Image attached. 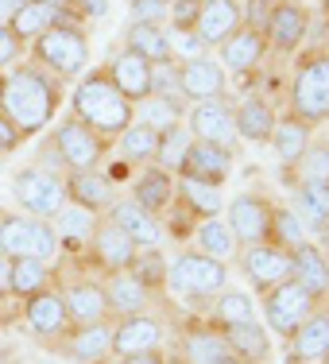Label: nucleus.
Segmentation results:
<instances>
[{
	"label": "nucleus",
	"instance_id": "72a5a7b5",
	"mask_svg": "<svg viewBox=\"0 0 329 364\" xmlns=\"http://www.w3.org/2000/svg\"><path fill=\"white\" fill-rule=\"evenodd\" d=\"M267 144H275V159H279L283 167L294 171V163L306 155V147L314 144V136H310V124H306V120L283 117V120H275V132H271V140H267Z\"/></svg>",
	"mask_w": 329,
	"mask_h": 364
},
{
	"label": "nucleus",
	"instance_id": "7c9ffc66",
	"mask_svg": "<svg viewBox=\"0 0 329 364\" xmlns=\"http://www.w3.org/2000/svg\"><path fill=\"white\" fill-rule=\"evenodd\" d=\"M66 349L77 364H97L112 357V326L93 322V326H74V333H66Z\"/></svg>",
	"mask_w": 329,
	"mask_h": 364
},
{
	"label": "nucleus",
	"instance_id": "7ed1b4c3",
	"mask_svg": "<svg viewBox=\"0 0 329 364\" xmlns=\"http://www.w3.org/2000/svg\"><path fill=\"white\" fill-rule=\"evenodd\" d=\"M31 55H36V66L47 70L50 77H77L90 63V39L85 31L70 20H58L43 31L39 39H31Z\"/></svg>",
	"mask_w": 329,
	"mask_h": 364
},
{
	"label": "nucleus",
	"instance_id": "79ce46f5",
	"mask_svg": "<svg viewBox=\"0 0 329 364\" xmlns=\"http://www.w3.org/2000/svg\"><path fill=\"white\" fill-rule=\"evenodd\" d=\"M194 245H198V252H205V256H213V259H229L232 252H237V237L229 232V225H225L221 218L198 221Z\"/></svg>",
	"mask_w": 329,
	"mask_h": 364
},
{
	"label": "nucleus",
	"instance_id": "6e6552de",
	"mask_svg": "<svg viewBox=\"0 0 329 364\" xmlns=\"http://www.w3.org/2000/svg\"><path fill=\"white\" fill-rule=\"evenodd\" d=\"M271 210L264 194H237L225 205V225L237 237V245H267V232H271Z\"/></svg>",
	"mask_w": 329,
	"mask_h": 364
},
{
	"label": "nucleus",
	"instance_id": "e433bc0d",
	"mask_svg": "<svg viewBox=\"0 0 329 364\" xmlns=\"http://www.w3.org/2000/svg\"><path fill=\"white\" fill-rule=\"evenodd\" d=\"M229 357L232 353H229V345H225L221 329H213V326L186 329V337H183V360L186 364H221Z\"/></svg>",
	"mask_w": 329,
	"mask_h": 364
},
{
	"label": "nucleus",
	"instance_id": "69168bd1",
	"mask_svg": "<svg viewBox=\"0 0 329 364\" xmlns=\"http://www.w3.org/2000/svg\"><path fill=\"white\" fill-rule=\"evenodd\" d=\"M167 4H171V0H167Z\"/></svg>",
	"mask_w": 329,
	"mask_h": 364
},
{
	"label": "nucleus",
	"instance_id": "680f3d73",
	"mask_svg": "<svg viewBox=\"0 0 329 364\" xmlns=\"http://www.w3.org/2000/svg\"><path fill=\"white\" fill-rule=\"evenodd\" d=\"M12 20V4H8V0H0V23H8Z\"/></svg>",
	"mask_w": 329,
	"mask_h": 364
},
{
	"label": "nucleus",
	"instance_id": "c756f323",
	"mask_svg": "<svg viewBox=\"0 0 329 364\" xmlns=\"http://www.w3.org/2000/svg\"><path fill=\"white\" fill-rule=\"evenodd\" d=\"M66 202L85 205V210H109L117 198H112V182L101 171H70L66 178Z\"/></svg>",
	"mask_w": 329,
	"mask_h": 364
},
{
	"label": "nucleus",
	"instance_id": "e2e57ef3",
	"mask_svg": "<svg viewBox=\"0 0 329 364\" xmlns=\"http://www.w3.org/2000/svg\"><path fill=\"white\" fill-rule=\"evenodd\" d=\"M221 364H244V360H237V357H229V360H221Z\"/></svg>",
	"mask_w": 329,
	"mask_h": 364
},
{
	"label": "nucleus",
	"instance_id": "473e14b6",
	"mask_svg": "<svg viewBox=\"0 0 329 364\" xmlns=\"http://www.w3.org/2000/svg\"><path fill=\"white\" fill-rule=\"evenodd\" d=\"M63 20V8L55 4V0H28L23 8H16L12 20H8V28H12V36L20 43L28 39H39L43 31L50 28V23Z\"/></svg>",
	"mask_w": 329,
	"mask_h": 364
},
{
	"label": "nucleus",
	"instance_id": "412c9836",
	"mask_svg": "<svg viewBox=\"0 0 329 364\" xmlns=\"http://www.w3.org/2000/svg\"><path fill=\"white\" fill-rule=\"evenodd\" d=\"M105 74H109V82L117 85L120 97L132 101V105L151 93V63L140 55H132V50H120V55L105 66Z\"/></svg>",
	"mask_w": 329,
	"mask_h": 364
},
{
	"label": "nucleus",
	"instance_id": "37998d69",
	"mask_svg": "<svg viewBox=\"0 0 329 364\" xmlns=\"http://www.w3.org/2000/svg\"><path fill=\"white\" fill-rule=\"evenodd\" d=\"M213 318H217V326L252 322V318H256L252 294H244V291H229V287H225V291L217 294V302H213Z\"/></svg>",
	"mask_w": 329,
	"mask_h": 364
},
{
	"label": "nucleus",
	"instance_id": "bb28decb",
	"mask_svg": "<svg viewBox=\"0 0 329 364\" xmlns=\"http://www.w3.org/2000/svg\"><path fill=\"white\" fill-rule=\"evenodd\" d=\"M291 341V360L294 364H314L329 357V314L325 310H314L294 333L287 337Z\"/></svg>",
	"mask_w": 329,
	"mask_h": 364
},
{
	"label": "nucleus",
	"instance_id": "aec40b11",
	"mask_svg": "<svg viewBox=\"0 0 329 364\" xmlns=\"http://www.w3.org/2000/svg\"><path fill=\"white\" fill-rule=\"evenodd\" d=\"M66 302L70 326H93V322H109V299L101 291L97 279H74L66 291H58Z\"/></svg>",
	"mask_w": 329,
	"mask_h": 364
},
{
	"label": "nucleus",
	"instance_id": "58836bf2",
	"mask_svg": "<svg viewBox=\"0 0 329 364\" xmlns=\"http://www.w3.org/2000/svg\"><path fill=\"white\" fill-rule=\"evenodd\" d=\"M124 50L147 58V63H163V58H171L167 28H163V23H132V28L124 31Z\"/></svg>",
	"mask_w": 329,
	"mask_h": 364
},
{
	"label": "nucleus",
	"instance_id": "2eb2a0df",
	"mask_svg": "<svg viewBox=\"0 0 329 364\" xmlns=\"http://www.w3.org/2000/svg\"><path fill=\"white\" fill-rule=\"evenodd\" d=\"M163 345V322L144 314H128L112 322V357H132V353H151Z\"/></svg>",
	"mask_w": 329,
	"mask_h": 364
},
{
	"label": "nucleus",
	"instance_id": "5701e85b",
	"mask_svg": "<svg viewBox=\"0 0 329 364\" xmlns=\"http://www.w3.org/2000/svg\"><path fill=\"white\" fill-rule=\"evenodd\" d=\"M109 221L117 225L120 232H124L128 240H132L136 248H159V221H155V213L140 210V205L132 202V198H120V202L109 205Z\"/></svg>",
	"mask_w": 329,
	"mask_h": 364
},
{
	"label": "nucleus",
	"instance_id": "4c0bfd02",
	"mask_svg": "<svg viewBox=\"0 0 329 364\" xmlns=\"http://www.w3.org/2000/svg\"><path fill=\"white\" fill-rule=\"evenodd\" d=\"M175 198L178 205H186L194 218H217L225 210L221 202V186H205V182H194V178H175Z\"/></svg>",
	"mask_w": 329,
	"mask_h": 364
},
{
	"label": "nucleus",
	"instance_id": "423d86ee",
	"mask_svg": "<svg viewBox=\"0 0 329 364\" xmlns=\"http://www.w3.org/2000/svg\"><path fill=\"white\" fill-rule=\"evenodd\" d=\"M291 109L306 124L329 120V55H314L298 63L291 82Z\"/></svg>",
	"mask_w": 329,
	"mask_h": 364
},
{
	"label": "nucleus",
	"instance_id": "052dcab7",
	"mask_svg": "<svg viewBox=\"0 0 329 364\" xmlns=\"http://www.w3.org/2000/svg\"><path fill=\"white\" fill-rule=\"evenodd\" d=\"M318 240H322V245H318V248H322V252L329 256V221L322 225V229H318Z\"/></svg>",
	"mask_w": 329,
	"mask_h": 364
},
{
	"label": "nucleus",
	"instance_id": "c9c22d12",
	"mask_svg": "<svg viewBox=\"0 0 329 364\" xmlns=\"http://www.w3.org/2000/svg\"><path fill=\"white\" fill-rule=\"evenodd\" d=\"M232 120H237V136L252 144H267L275 132V109L259 97H244L237 109H232Z\"/></svg>",
	"mask_w": 329,
	"mask_h": 364
},
{
	"label": "nucleus",
	"instance_id": "ea45409f",
	"mask_svg": "<svg viewBox=\"0 0 329 364\" xmlns=\"http://www.w3.org/2000/svg\"><path fill=\"white\" fill-rule=\"evenodd\" d=\"M159 136L163 132H155V128L132 120V124L117 136L120 159H124V163H155V155H159Z\"/></svg>",
	"mask_w": 329,
	"mask_h": 364
},
{
	"label": "nucleus",
	"instance_id": "c85d7f7f",
	"mask_svg": "<svg viewBox=\"0 0 329 364\" xmlns=\"http://www.w3.org/2000/svg\"><path fill=\"white\" fill-rule=\"evenodd\" d=\"M55 237H58V245L66 248V252H77V248H90V240H93V229H97V213L93 210H85V205H74V202H66L63 210H58V218H55Z\"/></svg>",
	"mask_w": 329,
	"mask_h": 364
},
{
	"label": "nucleus",
	"instance_id": "a18cd8bd",
	"mask_svg": "<svg viewBox=\"0 0 329 364\" xmlns=\"http://www.w3.org/2000/svg\"><path fill=\"white\" fill-rule=\"evenodd\" d=\"M267 245H279V248H298L306 245V229L298 225L294 210H271V232H267Z\"/></svg>",
	"mask_w": 329,
	"mask_h": 364
},
{
	"label": "nucleus",
	"instance_id": "2f4dec72",
	"mask_svg": "<svg viewBox=\"0 0 329 364\" xmlns=\"http://www.w3.org/2000/svg\"><path fill=\"white\" fill-rule=\"evenodd\" d=\"M183 117H186V101L178 93H147L144 101H136V120L155 128V132L183 124Z\"/></svg>",
	"mask_w": 329,
	"mask_h": 364
},
{
	"label": "nucleus",
	"instance_id": "c03bdc74",
	"mask_svg": "<svg viewBox=\"0 0 329 364\" xmlns=\"http://www.w3.org/2000/svg\"><path fill=\"white\" fill-rule=\"evenodd\" d=\"M167 267H171V264L163 259L159 248H140L128 272H132L147 291H159V287H167Z\"/></svg>",
	"mask_w": 329,
	"mask_h": 364
},
{
	"label": "nucleus",
	"instance_id": "de8ad7c7",
	"mask_svg": "<svg viewBox=\"0 0 329 364\" xmlns=\"http://www.w3.org/2000/svg\"><path fill=\"white\" fill-rule=\"evenodd\" d=\"M186 147H190V132H186V128H183V124L167 128V132L159 136V155H155V167L178 171V163H183Z\"/></svg>",
	"mask_w": 329,
	"mask_h": 364
},
{
	"label": "nucleus",
	"instance_id": "864d4df0",
	"mask_svg": "<svg viewBox=\"0 0 329 364\" xmlns=\"http://www.w3.org/2000/svg\"><path fill=\"white\" fill-rule=\"evenodd\" d=\"M20 47H23V43L12 36V28H8V23H0V70H4V66H12L16 58H20Z\"/></svg>",
	"mask_w": 329,
	"mask_h": 364
},
{
	"label": "nucleus",
	"instance_id": "6ab92c4d",
	"mask_svg": "<svg viewBox=\"0 0 329 364\" xmlns=\"http://www.w3.org/2000/svg\"><path fill=\"white\" fill-rule=\"evenodd\" d=\"M221 70H232V74H252L259 63H264V55H267V39H264V31H256V28H237L229 39L221 43Z\"/></svg>",
	"mask_w": 329,
	"mask_h": 364
},
{
	"label": "nucleus",
	"instance_id": "49530a36",
	"mask_svg": "<svg viewBox=\"0 0 329 364\" xmlns=\"http://www.w3.org/2000/svg\"><path fill=\"white\" fill-rule=\"evenodd\" d=\"M294 178L298 182H329V140H318L306 147V155L294 163Z\"/></svg>",
	"mask_w": 329,
	"mask_h": 364
},
{
	"label": "nucleus",
	"instance_id": "a878e982",
	"mask_svg": "<svg viewBox=\"0 0 329 364\" xmlns=\"http://www.w3.org/2000/svg\"><path fill=\"white\" fill-rule=\"evenodd\" d=\"M101 291H105V299H109V314H117V318L144 314L147 302H151V291H147L132 272H109L105 283H101Z\"/></svg>",
	"mask_w": 329,
	"mask_h": 364
},
{
	"label": "nucleus",
	"instance_id": "f257e3e1",
	"mask_svg": "<svg viewBox=\"0 0 329 364\" xmlns=\"http://www.w3.org/2000/svg\"><path fill=\"white\" fill-rule=\"evenodd\" d=\"M58 109V77L39 66H16L0 82V112L20 128V136H36L50 124Z\"/></svg>",
	"mask_w": 329,
	"mask_h": 364
},
{
	"label": "nucleus",
	"instance_id": "a19ab883",
	"mask_svg": "<svg viewBox=\"0 0 329 364\" xmlns=\"http://www.w3.org/2000/svg\"><path fill=\"white\" fill-rule=\"evenodd\" d=\"M50 283V267L43 259H12V272H8V294H20V299H31V294L47 291Z\"/></svg>",
	"mask_w": 329,
	"mask_h": 364
},
{
	"label": "nucleus",
	"instance_id": "603ef678",
	"mask_svg": "<svg viewBox=\"0 0 329 364\" xmlns=\"http://www.w3.org/2000/svg\"><path fill=\"white\" fill-rule=\"evenodd\" d=\"M132 8V23H163L167 20V0H128Z\"/></svg>",
	"mask_w": 329,
	"mask_h": 364
},
{
	"label": "nucleus",
	"instance_id": "39448f33",
	"mask_svg": "<svg viewBox=\"0 0 329 364\" xmlns=\"http://www.w3.org/2000/svg\"><path fill=\"white\" fill-rule=\"evenodd\" d=\"M0 252L8 259H43L47 264L50 256L58 252V237L55 225L28 218V213H0Z\"/></svg>",
	"mask_w": 329,
	"mask_h": 364
},
{
	"label": "nucleus",
	"instance_id": "6e6d98bb",
	"mask_svg": "<svg viewBox=\"0 0 329 364\" xmlns=\"http://www.w3.org/2000/svg\"><path fill=\"white\" fill-rule=\"evenodd\" d=\"M271 4H275V0H248V8H244V12H248V28H256V31H264V23H267V16H271Z\"/></svg>",
	"mask_w": 329,
	"mask_h": 364
},
{
	"label": "nucleus",
	"instance_id": "5fc2aeb1",
	"mask_svg": "<svg viewBox=\"0 0 329 364\" xmlns=\"http://www.w3.org/2000/svg\"><path fill=\"white\" fill-rule=\"evenodd\" d=\"M20 140H23L20 128H16L12 120H8L4 112H0V159H4V155H12L16 147H20Z\"/></svg>",
	"mask_w": 329,
	"mask_h": 364
},
{
	"label": "nucleus",
	"instance_id": "dca6fc26",
	"mask_svg": "<svg viewBox=\"0 0 329 364\" xmlns=\"http://www.w3.org/2000/svg\"><path fill=\"white\" fill-rule=\"evenodd\" d=\"M310 31V12L298 4V0H275L271 16L264 23V39L271 43L275 50H294Z\"/></svg>",
	"mask_w": 329,
	"mask_h": 364
},
{
	"label": "nucleus",
	"instance_id": "b1692460",
	"mask_svg": "<svg viewBox=\"0 0 329 364\" xmlns=\"http://www.w3.org/2000/svg\"><path fill=\"white\" fill-rule=\"evenodd\" d=\"M90 252H93V259H97V264L105 267V272H128L140 248H136L132 240H128L124 232H120L117 225L105 218V221H97V229H93Z\"/></svg>",
	"mask_w": 329,
	"mask_h": 364
},
{
	"label": "nucleus",
	"instance_id": "4468645a",
	"mask_svg": "<svg viewBox=\"0 0 329 364\" xmlns=\"http://www.w3.org/2000/svg\"><path fill=\"white\" fill-rule=\"evenodd\" d=\"M225 70L217 58L202 55V58H190V63H178V97L183 101H213L225 97Z\"/></svg>",
	"mask_w": 329,
	"mask_h": 364
},
{
	"label": "nucleus",
	"instance_id": "4be33fe9",
	"mask_svg": "<svg viewBox=\"0 0 329 364\" xmlns=\"http://www.w3.org/2000/svg\"><path fill=\"white\" fill-rule=\"evenodd\" d=\"M23 318L39 337H66L70 333V314L58 291H39L31 299H23Z\"/></svg>",
	"mask_w": 329,
	"mask_h": 364
},
{
	"label": "nucleus",
	"instance_id": "ddd939ff",
	"mask_svg": "<svg viewBox=\"0 0 329 364\" xmlns=\"http://www.w3.org/2000/svg\"><path fill=\"white\" fill-rule=\"evenodd\" d=\"M232 171V151L217 144H202V140H190L183 163H178V178H194L205 182V186H221Z\"/></svg>",
	"mask_w": 329,
	"mask_h": 364
},
{
	"label": "nucleus",
	"instance_id": "1a4fd4ad",
	"mask_svg": "<svg viewBox=\"0 0 329 364\" xmlns=\"http://www.w3.org/2000/svg\"><path fill=\"white\" fill-rule=\"evenodd\" d=\"M314 306H318V302L310 299V294L302 291L294 279L279 283V287H271L264 294V318H267V326H271L279 337H291L294 329L314 314Z\"/></svg>",
	"mask_w": 329,
	"mask_h": 364
},
{
	"label": "nucleus",
	"instance_id": "8fccbe9b",
	"mask_svg": "<svg viewBox=\"0 0 329 364\" xmlns=\"http://www.w3.org/2000/svg\"><path fill=\"white\" fill-rule=\"evenodd\" d=\"M198 12H202V0H171L167 8V23L178 31H190L198 23Z\"/></svg>",
	"mask_w": 329,
	"mask_h": 364
},
{
	"label": "nucleus",
	"instance_id": "0eeeda50",
	"mask_svg": "<svg viewBox=\"0 0 329 364\" xmlns=\"http://www.w3.org/2000/svg\"><path fill=\"white\" fill-rule=\"evenodd\" d=\"M12 194H16V202L28 210V218L55 221L58 210L66 205V178L50 175V171H43V167H23L20 175L12 178Z\"/></svg>",
	"mask_w": 329,
	"mask_h": 364
},
{
	"label": "nucleus",
	"instance_id": "f8f14e48",
	"mask_svg": "<svg viewBox=\"0 0 329 364\" xmlns=\"http://www.w3.org/2000/svg\"><path fill=\"white\" fill-rule=\"evenodd\" d=\"M240 267H244L248 283L267 294L271 287L291 279V252L279 245H248L240 248Z\"/></svg>",
	"mask_w": 329,
	"mask_h": 364
},
{
	"label": "nucleus",
	"instance_id": "cd10ccee",
	"mask_svg": "<svg viewBox=\"0 0 329 364\" xmlns=\"http://www.w3.org/2000/svg\"><path fill=\"white\" fill-rule=\"evenodd\" d=\"M132 202L147 213H163L171 202H175V175L151 163V167L140 171L136 182H132Z\"/></svg>",
	"mask_w": 329,
	"mask_h": 364
},
{
	"label": "nucleus",
	"instance_id": "393cba45",
	"mask_svg": "<svg viewBox=\"0 0 329 364\" xmlns=\"http://www.w3.org/2000/svg\"><path fill=\"white\" fill-rule=\"evenodd\" d=\"M225 345H229V353L237 360L244 364H264L267 357H271V333H267L264 326L256 322H232V326H217Z\"/></svg>",
	"mask_w": 329,
	"mask_h": 364
},
{
	"label": "nucleus",
	"instance_id": "bf43d9fd",
	"mask_svg": "<svg viewBox=\"0 0 329 364\" xmlns=\"http://www.w3.org/2000/svg\"><path fill=\"white\" fill-rule=\"evenodd\" d=\"M8 272H12V259L0 252V299L8 294Z\"/></svg>",
	"mask_w": 329,
	"mask_h": 364
},
{
	"label": "nucleus",
	"instance_id": "0e129e2a",
	"mask_svg": "<svg viewBox=\"0 0 329 364\" xmlns=\"http://www.w3.org/2000/svg\"><path fill=\"white\" fill-rule=\"evenodd\" d=\"M325 364H329V357H325Z\"/></svg>",
	"mask_w": 329,
	"mask_h": 364
},
{
	"label": "nucleus",
	"instance_id": "f03ea898",
	"mask_svg": "<svg viewBox=\"0 0 329 364\" xmlns=\"http://www.w3.org/2000/svg\"><path fill=\"white\" fill-rule=\"evenodd\" d=\"M70 109H74V120H82V124L90 128V132H97L101 140H105V136H120L136 120V105L120 97L105 70H90L77 82Z\"/></svg>",
	"mask_w": 329,
	"mask_h": 364
},
{
	"label": "nucleus",
	"instance_id": "4d7b16f0",
	"mask_svg": "<svg viewBox=\"0 0 329 364\" xmlns=\"http://www.w3.org/2000/svg\"><path fill=\"white\" fill-rule=\"evenodd\" d=\"M70 4H74V16H93V20L109 12V0H70Z\"/></svg>",
	"mask_w": 329,
	"mask_h": 364
},
{
	"label": "nucleus",
	"instance_id": "f704fd0d",
	"mask_svg": "<svg viewBox=\"0 0 329 364\" xmlns=\"http://www.w3.org/2000/svg\"><path fill=\"white\" fill-rule=\"evenodd\" d=\"M294 218L306 232H318L329 221V182H298L294 190Z\"/></svg>",
	"mask_w": 329,
	"mask_h": 364
},
{
	"label": "nucleus",
	"instance_id": "3c124183",
	"mask_svg": "<svg viewBox=\"0 0 329 364\" xmlns=\"http://www.w3.org/2000/svg\"><path fill=\"white\" fill-rule=\"evenodd\" d=\"M151 93H178V63L175 58L151 63Z\"/></svg>",
	"mask_w": 329,
	"mask_h": 364
},
{
	"label": "nucleus",
	"instance_id": "20e7f679",
	"mask_svg": "<svg viewBox=\"0 0 329 364\" xmlns=\"http://www.w3.org/2000/svg\"><path fill=\"white\" fill-rule=\"evenodd\" d=\"M167 287L178 299H213L229 287V267H225V259H213L194 248L167 267Z\"/></svg>",
	"mask_w": 329,
	"mask_h": 364
},
{
	"label": "nucleus",
	"instance_id": "9d476101",
	"mask_svg": "<svg viewBox=\"0 0 329 364\" xmlns=\"http://www.w3.org/2000/svg\"><path fill=\"white\" fill-rule=\"evenodd\" d=\"M186 132H190V140L217 144V147H229V151H232V144H237V120H232V105L225 97L190 105V112H186Z\"/></svg>",
	"mask_w": 329,
	"mask_h": 364
},
{
	"label": "nucleus",
	"instance_id": "f3484780",
	"mask_svg": "<svg viewBox=\"0 0 329 364\" xmlns=\"http://www.w3.org/2000/svg\"><path fill=\"white\" fill-rule=\"evenodd\" d=\"M291 279L298 283L314 302L329 299V256L314 245V240L291 248Z\"/></svg>",
	"mask_w": 329,
	"mask_h": 364
},
{
	"label": "nucleus",
	"instance_id": "a211bd4d",
	"mask_svg": "<svg viewBox=\"0 0 329 364\" xmlns=\"http://www.w3.org/2000/svg\"><path fill=\"white\" fill-rule=\"evenodd\" d=\"M237 28H244V8H240V0H202L194 31L205 47H221Z\"/></svg>",
	"mask_w": 329,
	"mask_h": 364
},
{
	"label": "nucleus",
	"instance_id": "09e8293b",
	"mask_svg": "<svg viewBox=\"0 0 329 364\" xmlns=\"http://www.w3.org/2000/svg\"><path fill=\"white\" fill-rule=\"evenodd\" d=\"M167 47H171V58L175 63H190V58H202L205 55V43L198 39V31H178V28H167Z\"/></svg>",
	"mask_w": 329,
	"mask_h": 364
},
{
	"label": "nucleus",
	"instance_id": "13d9d810",
	"mask_svg": "<svg viewBox=\"0 0 329 364\" xmlns=\"http://www.w3.org/2000/svg\"><path fill=\"white\" fill-rule=\"evenodd\" d=\"M117 364H167V360H163V353H159V349H151V353H132V357H117Z\"/></svg>",
	"mask_w": 329,
	"mask_h": 364
},
{
	"label": "nucleus",
	"instance_id": "9b49d317",
	"mask_svg": "<svg viewBox=\"0 0 329 364\" xmlns=\"http://www.w3.org/2000/svg\"><path fill=\"white\" fill-rule=\"evenodd\" d=\"M50 147H55V155L63 159V167H70V171H93L101 163V155H105V140H101L97 132H90V128L74 117L58 124Z\"/></svg>",
	"mask_w": 329,
	"mask_h": 364
}]
</instances>
